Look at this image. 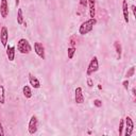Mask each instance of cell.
I'll use <instances>...</instances> for the list:
<instances>
[{
    "instance_id": "cell-9",
    "label": "cell",
    "mask_w": 136,
    "mask_h": 136,
    "mask_svg": "<svg viewBox=\"0 0 136 136\" xmlns=\"http://www.w3.org/2000/svg\"><path fill=\"white\" fill-rule=\"evenodd\" d=\"M29 83H30L31 86L34 87V88H41V86H42L39 80L35 76H33L32 73H29Z\"/></svg>"
},
{
    "instance_id": "cell-24",
    "label": "cell",
    "mask_w": 136,
    "mask_h": 136,
    "mask_svg": "<svg viewBox=\"0 0 136 136\" xmlns=\"http://www.w3.org/2000/svg\"><path fill=\"white\" fill-rule=\"evenodd\" d=\"M0 136H4V131H3V127H2L1 121H0Z\"/></svg>"
},
{
    "instance_id": "cell-13",
    "label": "cell",
    "mask_w": 136,
    "mask_h": 136,
    "mask_svg": "<svg viewBox=\"0 0 136 136\" xmlns=\"http://www.w3.org/2000/svg\"><path fill=\"white\" fill-rule=\"evenodd\" d=\"M87 3L89 7V15L92 18H95L96 15V0H87Z\"/></svg>"
},
{
    "instance_id": "cell-3",
    "label": "cell",
    "mask_w": 136,
    "mask_h": 136,
    "mask_svg": "<svg viewBox=\"0 0 136 136\" xmlns=\"http://www.w3.org/2000/svg\"><path fill=\"white\" fill-rule=\"evenodd\" d=\"M98 69H99V62H98V58H97V56H94V58L90 60L89 64H88L86 73H87V76L89 77V76H92L93 73H95L96 71H98Z\"/></svg>"
},
{
    "instance_id": "cell-25",
    "label": "cell",
    "mask_w": 136,
    "mask_h": 136,
    "mask_svg": "<svg viewBox=\"0 0 136 136\" xmlns=\"http://www.w3.org/2000/svg\"><path fill=\"white\" fill-rule=\"evenodd\" d=\"M131 10H132V12H133L134 17H136V8H135V5H131Z\"/></svg>"
},
{
    "instance_id": "cell-1",
    "label": "cell",
    "mask_w": 136,
    "mask_h": 136,
    "mask_svg": "<svg viewBox=\"0 0 136 136\" xmlns=\"http://www.w3.org/2000/svg\"><path fill=\"white\" fill-rule=\"evenodd\" d=\"M97 24V20L96 18H90V19H87L85 20L84 22H82V25L80 26L79 28V33L81 35H85V34L89 33L93 29H94V26Z\"/></svg>"
},
{
    "instance_id": "cell-11",
    "label": "cell",
    "mask_w": 136,
    "mask_h": 136,
    "mask_svg": "<svg viewBox=\"0 0 136 136\" xmlns=\"http://www.w3.org/2000/svg\"><path fill=\"white\" fill-rule=\"evenodd\" d=\"M114 48L116 50V59L119 61L121 60V55H122V47H121V44L119 42H115L114 43Z\"/></svg>"
},
{
    "instance_id": "cell-17",
    "label": "cell",
    "mask_w": 136,
    "mask_h": 136,
    "mask_svg": "<svg viewBox=\"0 0 136 136\" xmlns=\"http://www.w3.org/2000/svg\"><path fill=\"white\" fill-rule=\"evenodd\" d=\"M5 103V94H4V87L0 85V104Z\"/></svg>"
},
{
    "instance_id": "cell-14",
    "label": "cell",
    "mask_w": 136,
    "mask_h": 136,
    "mask_svg": "<svg viewBox=\"0 0 136 136\" xmlns=\"http://www.w3.org/2000/svg\"><path fill=\"white\" fill-rule=\"evenodd\" d=\"M122 11H123V18L127 24H129V7H128V1L123 0L122 1Z\"/></svg>"
},
{
    "instance_id": "cell-4",
    "label": "cell",
    "mask_w": 136,
    "mask_h": 136,
    "mask_svg": "<svg viewBox=\"0 0 136 136\" xmlns=\"http://www.w3.org/2000/svg\"><path fill=\"white\" fill-rule=\"evenodd\" d=\"M37 127H38V120H37V117L35 115H33L30 118V121H29V126H28V130L29 133L31 135L35 134L37 132Z\"/></svg>"
},
{
    "instance_id": "cell-10",
    "label": "cell",
    "mask_w": 136,
    "mask_h": 136,
    "mask_svg": "<svg viewBox=\"0 0 136 136\" xmlns=\"http://www.w3.org/2000/svg\"><path fill=\"white\" fill-rule=\"evenodd\" d=\"M75 93H76V95H75L76 103L82 104L83 102H84V96H83V93H82V88H81V87H77Z\"/></svg>"
},
{
    "instance_id": "cell-16",
    "label": "cell",
    "mask_w": 136,
    "mask_h": 136,
    "mask_svg": "<svg viewBox=\"0 0 136 136\" xmlns=\"http://www.w3.org/2000/svg\"><path fill=\"white\" fill-rule=\"evenodd\" d=\"M25 20H24V14H22V10L18 9L17 11V24L18 25H24Z\"/></svg>"
},
{
    "instance_id": "cell-28",
    "label": "cell",
    "mask_w": 136,
    "mask_h": 136,
    "mask_svg": "<svg viewBox=\"0 0 136 136\" xmlns=\"http://www.w3.org/2000/svg\"><path fill=\"white\" fill-rule=\"evenodd\" d=\"M18 4H19V0H16V5L18 7Z\"/></svg>"
},
{
    "instance_id": "cell-18",
    "label": "cell",
    "mask_w": 136,
    "mask_h": 136,
    "mask_svg": "<svg viewBox=\"0 0 136 136\" xmlns=\"http://www.w3.org/2000/svg\"><path fill=\"white\" fill-rule=\"evenodd\" d=\"M75 54H76V47H70V48H68V50H67V55H68V59H69V60L73 59Z\"/></svg>"
},
{
    "instance_id": "cell-21",
    "label": "cell",
    "mask_w": 136,
    "mask_h": 136,
    "mask_svg": "<svg viewBox=\"0 0 136 136\" xmlns=\"http://www.w3.org/2000/svg\"><path fill=\"white\" fill-rule=\"evenodd\" d=\"M94 105H95L96 107H101V106H102V101L99 100V99L94 100Z\"/></svg>"
},
{
    "instance_id": "cell-19",
    "label": "cell",
    "mask_w": 136,
    "mask_h": 136,
    "mask_svg": "<svg viewBox=\"0 0 136 136\" xmlns=\"http://www.w3.org/2000/svg\"><path fill=\"white\" fill-rule=\"evenodd\" d=\"M134 73H135V67L134 66H132L130 69L128 70V72H127V75H126V77L129 79V78H131V77H133L134 76Z\"/></svg>"
},
{
    "instance_id": "cell-8",
    "label": "cell",
    "mask_w": 136,
    "mask_h": 136,
    "mask_svg": "<svg viewBox=\"0 0 136 136\" xmlns=\"http://www.w3.org/2000/svg\"><path fill=\"white\" fill-rule=\"evenodd\" d=\"M34 51H35V53L42 60H45V58H46V55H45V48H44V46L41 43H38V42L34 43Z\"/></svg>"
},
{
    "instance_id": "cell-2",
    "label": "cell",
    "mask_w": 136,
    "mask_h": 136,
    "mask_svg": "<svg viewBox=\"0 0 136 136\" xmlns=\"http://www.w3.org/2000/svg\"><path fill=\"white\" fill-rule=\"evenodd\" d=\"M17 50L22 54H29L32 51V47H31L30 43L28 42V39L20 38L18 41V43H17Z\"/></svg>"
},
{
    "instance_id": "cell-20",
    "label": "cell",
    "mask_w": 136,
    "mask_h": 136,
    "mask_svg": "<svg viewBox=\"0 0 136 136\" xmlns=\"http://www.w3.org/2000/svg\"><path fill=\"white\" fill-rule=\"evenodd\" d=\"M124 129V119H121L119 122V135H122V131Z\"/></svg>"
},
{
    "instance_id": "cell-23",
    "label": "cell",
    "mask_w": 136,
    "mask_h": 136,
    "mask_svg": "<svg viewBox=\"0 0 136 136\" xmlns=\"http://www.w3.org/2000/svg\"><path fill=\"white\" fill-rule=\"evenodd\" d=\"M87 85H88V87H93L94 86V82H93V80L89 77L87 78Z\"/></svg>"
},
{
    "instance_id": "cell-22",
    "label": "cell",
    "mask_w": 136,
    "mask_h": 136,
    "mask_svg": "<svg viewBox=\"0 0 136 136\" xmlns=\"http://www.w3.org/2000/svg\"><path fill=\"white\" fill-rule=\"evenodd\" d=\"M122 85H123L124 89H126V90H128V88H129V85H130V82H129V80H124V81L122 82Z\"/></svg>"
},
{
    "instance_id": "cell-6",
    "label": "cell",
    "mask_w": 136,
    "mask_h": 136,
    "mask_svg": "<svg viewBox=\"0 0 136 136\" xmlns=\"http://www.w3.org/2000/svg\"><path fill=\"white\" fill-rule=\"evenodd\" d=\"M8 41H9V30L5 26H3L0 30V42H1L2 46L7 48L8 46Z\"/></svg>"
},
{
    "instance_id": "cell-7",
    "label": "cell",
    "mask_w": 136,
    "mask_h": 136,
    "mask_svg": "<svg viewBox=\"0 0 136 136\" xmlns=\"http://www.w3.org/2000/svg\"><path fill=\"white\" fill-rule=\"evenodd\" d=\"M0 15L4 19L9 16V0H1V2H0Z\"/></svg>"
},
{
    "instance_id": "cell-15",
    "label": "cell",
    "mask_w": 136,
    "mask_h": 136,
    "mask_svg": "<svg viewBox=\"0 0 136 136\" xmlns=\"http://www.w3.org/2000/svg\"><path fill=\"white\" fill-rule=\"evenodd\" d=\"M22 94L24 96L27 98V99H30L32 97V90L30 88V86H28V85H25V86L22 87Z\"/></svg>"
},
{
    "instance_id": "cell-27",
    "label": "cell",
    "mask_w": 136,
    "mask_h": 136,
    "mask_svg": "<svg viewBox=\"0 0 136 136\" xmlns=\"http://www.w3.org/2000/svg\"><path fill=\"white\" fill-rule=\"evenodd\" d=\"M132 93H133V96H135V95H136V94H135V88H133V89H132Z\"/></svg>"
},
{
    "instance_id": "cell-26",
    "label": "cell",
    "mask_w": 136,
    "mask_h": 136,
    "mask_svg": "<svg viewBox=\"0 0 136 136\" xmlns=\"http://www.w3.org/2000/svg\"><path fill=\"white\" fill-rule=\"evenodd\" d=\"M80 3H81V5H83V7H86V5H87V1H86V0H80Z\"/></svg>"
},
{
    "instance_id": "cell-12",
    "label": "cell",
    "mask_w": 136,
    "mask_h": 136,
    "mask_svg": "<svg viewBox=\"0 0 136 136\" xmlns=\"http://www.w3.org/2000/svg\"><path fill=\"white\" fill-rule=\"evenodd\" d=\"M7 56L9 61L13 62L15 59V47L14 46H7Z\"/></svg>"
},
{
    "instance_id": "cell-5",
    "label": "cell",
    "mask_w": 136,
    "mask_h": 136,
    "mask_svg": "<svg viewBox=\"0 0 136 136\" xmlns=\"http://www.w3.org/2000/svg\"><path fill=\"white\" fill-rule=\"evenodd\" d=\"M124 123H126V128H124L126 129V133H124V135L126 136H131L133 131H134V122L132 120V118L127 116L124 118Z\"/></svg>"
}]
</instances>
